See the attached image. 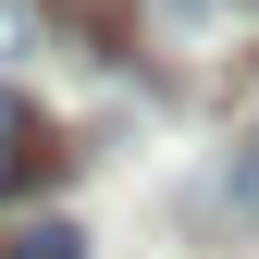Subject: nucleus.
I'll list each match as a JSON object with an SVG mask.
<instances>
[{
    "mask_svg": "<svg viewBox=\"0 0 259 259\" xmlns=\"http://www.w3.org/2000/svg\"><path fill=\"white\" fill-rule=\"evenodd\" d=\"M50 173V136H37V111L25 99H0V198H13V185H37Z\"/></svg>",
    "mask_w": 259,
    "mask_h": 259,
    "instance_id": "obj_1",
    "label": "nucleus"
},
{
    "mask_svg": "<svg viewBox=\"0 0 259 259\" xmlns=\"http://www.w3.org/2000/svg\"><path fill=\"white\" fill-rule=\"evenodd\" d=\"M0 259H87V235H74V222H13Z\"/></svg>",
    "mask_w": 259,
    "mask_h": 259,
    "instance_id": "obj_2",
    "label": "nucleus"
},
{
    "mask_svg": "<svg viewBox=\"0 0 259 259\" xmlns=\"http://www.w3.org/2000/svg\"><path fill=\"white\" fill-rule=\"evenodd\" d=\"M173 25H247L259 37V0H173Z\"/></svg>",
    "mask_w": 259,
    "mask_h": 259,
    "instance_id": "obj_3",
    "label": "nucleus"
}]
</instances>
